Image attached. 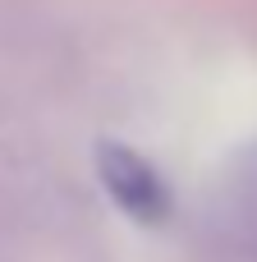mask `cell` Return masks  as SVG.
<instances>
[{
  "mask_svg": "<svg viewBox=\"0 0 257 262\" xmlns=\"http://www.w3.org/2000/svg\"><path fill=\"white\" fill-rule=\"evenodd\" d=\"M97 175H101V189L110 193V203L124 216H133L138 226H161L170 216V189L133 147L97 143Z\"/></svg>",
  "mask_w": 257,
  "mask_h": 262,
  "instance_id": "cell-1",
  "label": "cell"
}]
</instances>
